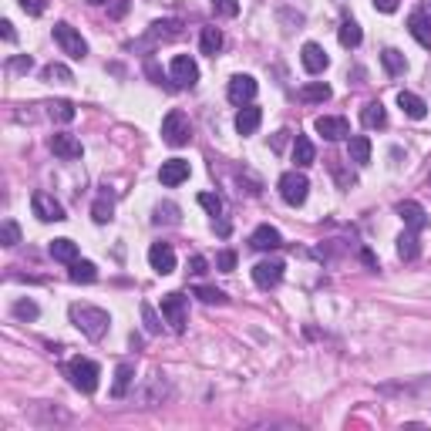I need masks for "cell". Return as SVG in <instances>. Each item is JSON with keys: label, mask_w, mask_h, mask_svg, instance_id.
<instances>
[{"label": "cell", "mask_w": 431, "mask_h": 431, "mask_svg": "<svg viewBox=\"0 0 431 431\" xmlns=\"http://www.w3.org/2000/svg\"><path fill=\"white\" fill-rule=\"evenodd\" d=\"M68 314H71V323H75L85 337H92V340H101L105 334H108V327H112L108 310L92 307V303H71V310H68Z\"/></svg>", "instance_id": "1"}, {"label": "cell", "mask_w": 431, "mask_h": 431, "mask_svg": "<svg viewBox=\"0 0 431 431\" xmlns=\"http://www.w3.org/2000/svg\"><path fill=\"white\" fill-rule=\"evenodd\" d=\"M64 374H68V381H71L81 394H92V391H98L101 367H98L94 360H88V357H71L68 367H64Z\"/></svg>", "instance_id": "2"}, {"label": "cell", "mask_w": 431, "mask_h": 431, "mask_svg": "<svg viewBox=\"0 0 431 431\" xmlns=\"http://www.w3.org/2000/svg\"><path fill=\"white\" fill-rule=\"evenodd\" d=\"M162 138H166V145H172V149H182V145H189V138H192L189 115L179 112V108H172V112L162 118Z\"/></svg>", "instance_id": "3"}, {"label": "cell", "mask_w": 431, "mask_h": 431, "mask_svg": "<svg viewBox=\"0 0 431 431\" xmlns=\"http://www.w3.org/2000/svg\"><path fill=\"white\" fill-rule=\"evenodd\" d=\"M277 189H280V196H283L286 206H303V203H307V192H310V182H307L303 172L293 169V172H283Z\"/></svg>", "instance_id": "4"}, {"label": "cell", "mask_w": 431, "mask_h": 431, "mask_svg": "<svg viewBox=\"0 0 431 431\" xmlns=\"http://www.w3.org/2000/svg\"><path fill=\"white\" fill-rule=\"evenodd\" d=\"M54 41L68 57H75V61H85V57H88V41L81 38L71 24H64V20L54 24Z\"/></svg>", "instance_id": "5"}, {"label": "cell", "mask_w": 431, "mask_h": 431, "mask_svg": "<svg viewBox=\"0 0 431 431\" xmlns=\"http://www.w3.org/2000/svg\"><path fill=\"white\" fill-rule=\"evenodd\" d=\"M162 317L169 323L175 334L186 330V320H189V307H186V297L182 293H166L162 297Z\"/></svg>", "instance_id": "6"}, {"label": "cell", "mask_w": 431, "mask_h": 431, "mask_svg": "<svg viewBox=\"0 0 431 431\" xmlns=\"http://www.w3.org/2000/svg\"><path fill=\"white\" fill-rule=\"evenodd\" d=\"M169 75H172V81H175V88H192V85L199 81V64L189 54H175L169 64Z\"/></svg>", "instance_id": "7"}, {"label": "cell", "mask_w": 431, "mask_h": 431, "mask_svg": "<svg viewBox=\"0 0 431 431\" xmlns=\"http://www.w3.org/2000/svg\"><path fill=\"white\" fill-rule=\"evenodd\" d=\"M31 209H34V216H38L41 223H61V219H68L64 206L57 203L54 196H48V192H34L31 196Z\"/></svg>", "instance_id": "8"}, {"label": "cell", "mask_w": 431, "mask_h": 431, "mask_svg": "<svg viewBox=\"0 0 431 431\" xmlns=\"http://www.w3.org/2000/svg\"><path fill=\"white\" fill-rule=\"evenodd\" d=\"M283 260H260L253 266V283L260 286V290H273V286H280L283 280Z\"/></svg>", "instance_id": "9"}, {"label": "cell", "mask_w": 431, "mask_h": 431, "mask_svg": "<svg viewBox=\"0 0 431 431\" xmlns=\"http://www.w3.org/2000/svg\"><path fill=\"white\" fill-rule=\"evenodd\" d=\"M256 92H260L256 78H249V75H236V78H229L226 98H229L233 105H249V101L256 98Z\"/></svg>", "instance_id": "10"}, {"label": "cell", "mask_w": 431, "mask_h": 431, "mask_svg": "<svg viewBox=\"0 0 431 431\" xmlns=\"http://www.w3.org/2000/svg\"><path fill=\"white\" fill-rule=\"evenodd\" d=\"M314 129H317V135H323L327 142L351 138V125H347V118H337V115H320L317 122H314Z\"/></svg>", "instance_id": "11"}, {"label": "cell", "mask_w": 431, "mask_h": 431, "mask_svg": "<svg viewBox=\"0 0 431 431\" xmlns=\"http://www.w3.org/2000/svg\"><path fill=\"white\" fill-rule=\"evenodd\" d=\"M149 263L159 277H169V273H175V249H172L169 243H152L149 246Z\"/></svg>", "instance_id": "12"}, {"label": "cell", "mask_w": 431, "mask_h": 431, "mask_svg": "<svg viewBox=\"0 0 431 431\" xmlns=\"http://www.w3.org/2000/svg\"><path fill=\"white\" fill-rule=\"evenodd\" d=\"M51 152H54L57 159H64V162H75V159H81V142H78L75 135H64V131H57V135H51Z\"/></svg>", "instance_id": "13"}, {"label": "cell", "mask_w": 431, "mask_h": 431, "mask_svg": "<svg viewBox=\"0 0 431 431\" xmlns=\"http://www.w3.org/2000/svg\"><path fill=\"white\" fill-rule=\"evenodd\" d=\"M397 216L404 219V226L408 229H414V233H421V229H428V212H425V206L421 203H397Z\"/></svg>", "instance_id": "14"}, {"label": "cell", "mask_w": 431, "mask_h": 431, "mask_svg": "<svg viewBox=\"0 0 431 431\" xmlns=\"http://www.w3.org/2000/svg\"><path fill=\"white\" fill-rule=\"evenodd\" d=\"M189 179V162L186 159H169V162H162V169H159V182L162 186H182Z\"/></svg>", "instance_id": "15"}, {"label": "cell", "mask_w": 431, "mask_h": 431, "mask_svg": "<svg viewBox=\"0 0 431 431\" xmlns=\"http://www.w3.org/2000/svg\"><path fill=\"white\" fill-rule=\"evenodd\" d=\"M249 246H253V249H260V253L280 249V246H283L280 229H273V226H256V229H253V236H249Z\"/></svg>", "instance_id": "16"}, {"label": "cell", "mask_w": 431, "mask_h": 431, "mask_svg": "<svg viewBox=\"0 0 431 431\" xmlns=\"http://www.w3.org/2000/svg\"><path fill=\"white\" fill-rule=\"evenodd\" d=\"M300 61H303V68H307L310 75H320V71H323V68L330 64V57H327V51H323L320 44H314V41H307V44H303Z\"/></svg>", "instance_id": "17"}, {"label": "cell", "mask_w": 431, "mask_h": 431, "mask_svg": "<svg viewBox=\"0 0 431 431\" xmlns=\"http://www.w3.org/2000/svg\"><path fill=\"white\" fill-rule=\"evenodd\" d=\"M408 31H411V38L421 48H431V17L425 10H414L411 17H408Z\"/></svg>", "instance_id": "18"}, {"label": "cell", "mask_w": 431, "mask_h": 431, "mask_svg": "<svg viewBox=\"0 0 431 431\" xmlns=\"http://www.w3.org/2000/svg\"><path fill=\"white\" fill-rule=\"evenodd\" d=\"M397 108L408 115V118H414V122H421V118L428 115L425 98H418V94H411V92H401V94H397Z\"/></svg>", "instance_id": "19"}, {"label": "cell", "mask_w": 431, "mask_h": 431, "mask_svg": "<svg viewBox=\"0 0 431 431\" xmlns=\"http://www.w3.org/2000/svg\"><path fill=\"white\" fill-rule=\"evenodd\" d=\"M260 122H263L260 108H256V105H243L240 115H236V131H240V135H253V131L260 129Z\"/></svg>", "instance_id": "20"}, {"label": "cell", "mask_w": 431, "mask_h": 431, "mask_svg": "<svg viewBox=\"0 0 431 431\" xmlns=\"http://www.w3.org/2000/svg\"><path fill=\"white\" fill-rule=\"evenodd\" d=\"M347 159L357 162V166H367V162H371V138H367V135H354V138L347 142Z\"/></svg>", "instance_id": "21"}, {"label": "cell", "mask_w": 431, "mask_h": 431, "mask_svg": "<svg viewBox=\"0 0 431 431\" xmlns=\"http://www.w3.org/2000/svg\"><path fill=\"white\" fill-rule=\"evenodd\" d=\"M314 159H317V149H314V142L307 138V135H297L293 138V162L307 169V166H314Z\"/></svg>", "instance_id": "22"}, {"label": "cell", "mask_w": 431, "mask_h": 431, "mask_svg": "<svg viewBox=\"0 0 431 431\" xmlns=\"http://www.w3.org/2000/svg\"><path fill=\"white\" fill-rule=\"evenodd\" d=\"M381 64H384V71L391 78H397V75H404L408 71V57L401 54L397 48H384V54H381Z\"/></svg>", "instance_id": "23"}, {"label": "cell", "mask_w": 431, "mask_h": 431, "mask_svg": "<svg viewBox=\"0 0 431 431\" xmlns=\"http://www.w3.org/2000/svg\"><path fill=\"white\" fill-rule=\"evenodd\" d=\"M360 122H364V129H384V125H388V112H384V105H381V101H371V105H364V112H360Z\"/></svg>", "instance_id": "24"}, {"label": "cell", "mask_w": 431, "mask_h": 431, "mask_svg": "<svg viewBox=\"0 0 431 431\" xmlns=\"http://www.w3.org/2000/svg\"><path fill=\"white\" fill-rule=\"evenodd\" d=\"M131 381H135V367L131 364H118V371H115V384H112V397H125L131 388Z\"/></svg>", "instance_id": "25"}, {"label": "cell", "mask_w": 431, "mask_h": 431, "mask_svg": "<svg viewBox=\"0 0 431 431\" xmlns=\"http://www.w3.org/2000/svg\"><path fill=\"white\" fill-rule=\"evenodd\" d=\"M199 48H203V54H219L223 51V31L219 27H203V38H199Z\"/></svg>", "instance_id": "26"}, {"label": "cell", "mask_w": 431, "mask_h": 431, "mask_svg": "<svg viewBox=\"0 0 431 431\" xmlns=\"http://www.w3.org/2000/svg\"><path fill=\"white\" fill-rule=\"evenodd\" d=\"M397 256L401 260H418V233L414 229H404L401 236H397Z\"/></svg>", "instance_id": "27"}, {"label": "cell", "mask_w": 431, "mask_h": 431, "mask_svg": "<svg viewBox=\"0 0 431 431\" xmlns=\"http://www.w3.org/2000/svg\"><path fill=\"white\" fill-rule=\"evenodd\" d=\"M41 78H44L48 85H71V81H75L71 68H64V64H57V61H51V64L41 71Z\"/></svg>", "instance_id": "28"}, {"label": "cell", "mask_w": 431, "mask_h": 431, "mask_svg": "<svg viewBox=\"0 0 431 431\" xmlns=\"http://www.w3.org/2000/svg\"><path fill=\"white\" fill-rule=\"evenodd\" d=\"M71 283H94L98 280V266L94 263H88V260H75L71 263Z\"/></svg>", "instance_id": "29"}, {"label": "cell", "mask_w": 431, "mask_h": 431, "mask_svg": "<svg viewBox=\"0 0 431 431\" xmlns=\"http://www.w3.org/2000/svg\"><path fill=\"white\" fill-rule=\"evenodd\" d=\"M51 256H54L57 263H68V266H71V263L78 260V243L75 240H54V243H51Z\"/></svg>", "instance_id": "30"}, {"label": "cell", "mask_w": 431, "mask_h": 431, "mask_svg": "<svg viewBox=\"0 0 431 431\" xmlns=\"http://www.w3.org/2000/svg\"><path fill=\"white\" fill-rule=\"evenodd\" d=\"M182 34V24L179 20H155L152 24V38L155 41H172V38H179Z\"/></svg>", "instance_id": "31"}, {"label": "cell", "mask_w": 431, "mask_h": 431, "mask_svg": "<svg viewBox=\"0 0 431 431\" xmlns=\"http://www.w3.org/2000/svg\"><path fill=\"white\" fill-rule=\"evenodd\" d=\"M337 38H340V44H344V48H357V44L364 41V34H360V24H357V20H344V24H340V31H337Z\"/></svg>", "instance_id": "32"}, {"label": "cell", "mask_w": 431, "mask_h": 431, "mask_svg": "<svg viewBox=\"0 0 431 431\" xmlns=\"http://www.w3.org/2000/svg\"><path fill=\"white\" fill-rule=\"evenodd\" d=\"M330 85H323V81H310V85H303L300 88V98L303 101H327L330 98Z\"/></svg>", "instance_id": "33"}, {"label": "cell", "mask_w": 431, "mask_h": 431, "mask_svg": "<svg viewBox=\"0 0 431 431\" xmlns=\"http://www.w3.org/2000/svg\"><path fill=\"white\" fill-rule=\"evenodd\" d=\"M48 115L68 125V122H75L78 112H75V105H71V101H51V105H48Z\"/></svg>", "instance_id": "34"}, {"label": "cell", "mask_w": 431, "mask_h": 431, "mask_svg": "<svg viewBox=\"0 0 431 431\" xmlns=\"http://www.w3.org/2000/svg\"><path fill=\"white\" fill-rule=\"evenodd\" d=\"M92 219L94 223H112L115 219V206H112V199H98V203H94L92 206Z\"/></svg>", "instance_id": "35"}, {"label": "cell", "mask_w": 431, "mask_h": 431, "mask_svg": "<svg viewBox=\"0 0 431 431\" xmlns=\"http://www.w3.org/2000/svg\"><path fill=\"white\" fill-rule=\"evenodd\" d=\"M152 223L162 226V223H179V206H172V203H166V206H155V216H152Z\"/></svg>", "instance_id": "36"}, {"label": "cell", "mask_w": 431, "mask_h": 431, "mask_svg": "<svg viewBox=\"0 0 431 431\" xmlns=\"http://www.w3.org/2000/svg\"><path fill=\"white\" fill-rule=\"evenodd\" d=\"M0 243L3 246H17L20 243V226L14 223V219H3V226H0Z\"/></svg>", "instance_id": "37"}, {"label": "cell", "mask_w": 431, "mask_h": 431, "mask_svg": "<svg viewBox=\"0 0 431 431\" xmlns=\"http://www.w3.org/2000/svg\"><path fill=\"white\" fill-rule=\"evenodd\" d=\"M199 206L206 209L209 216H223V199L216 192H199Z\"/></svg>", "instance_id": "38"}, {"label": "cell", "mask_w": 431, "mask_h": 431, "mask_svg": "<svg viewBox=\"0 0 431 431\" xmlns=\"http://www.w3.org/2000/svg\"><path fill=\"white\" fill-rule=\"evenodd\" d=\"M38 303L34 300H17L14 303V317H20V320H38Z\"/></svg>", "instance_id": "39"}, {"label": "cell", "mask_w": 431, "mask_h": 431, "mask_svg": "<svg viewBox=\"0 0 431 431\" xmlns=\"http://www.w3.org/2000/svg\"><path fill=\"white\" fill-rule=\"evenodd\" d=\"M196 297L203 303H226V293L216 286H196Z\"/></svg>", "instance_id": "40"}, {"label": "cell", "mask_w": 431, "mask_h": 431, "mask_svg": "<svg viewBox=\"0 0 431 431\" xmlns=\"http://www.w3.org/2000/svg\"><path fill=\"white\" fill-rule=\"evenodd\" d=\"M212 10H216L219 17H236V14H240V3H236V0H212Z\"/></svg>", "instance_id": "41"}, {"label": "cell", "mask_w": 431, "mask_h": 431, "mask_svg": "<svg viewBox=\"0 0 431 431\" xmlns=\"http://www.w3.org/2000/svg\"><path fill=\"white\" fill-rule=\"evenodd\" d=\"M216 270H223V273H233V270H236V253H233V249H223V253L216 256Z\"/></svg>", "instance_id": "42"}, {"label": "cell", "mask_w": 431, "mask_h": 431, "mask_svg": "<svg viewBox=\"0 0 431 431\" xmlns=\"http://www.w3.org/2000/svg\"><path fill=\"white\" fill-rule=\"evenodd\" d=\"M17 3H20V10H24V14H31V17H41V14L48 10V3H44V0H17Z\"/></svg>", "instance_id": "43"}, {"label": "cell", "mask_w": 431, "mask_h": 431, "mask_svg": "<svg viewBox=\"0 0 431 431\" xmlns=\"http://www.w3.org/2000/svg\"><path fill=\"white\" fill-rule=\"evenodd\" d=\"M142 317H145V330H149V334H159V330H162V323H159V317H155V310H152L149 303H142Z\"/></svg>", "instance_id": "44"}, {"label": "cell", "mask_w": 431, "mask_h": 431, "mask_svg": "<svg viewBox=\"0 0 431 431\" xmlns=\"http://www.w3.org/2000/svg\"><path fill=\"white\" fill-rule=\"evenodd\" d=\"M206 270H209L206 256H192V260H189V273H192V277H203Z\"/></svg>", "instance_id": "45"}, {"label": "cell", "mask_w": 431, "mask_h": 431, "mask_svg": "<svg viewBox=\"0 0 431 431\" xmlns=\"http://www.w3.org/2000/svg\"><path fill=\"white\" fill-rule=\"evenodd\" d=\"M34 68V61L27 54H20V57H10V71H31Z\"/></svg>", "instance_id": "46"}, {"label": "cell", "mask_w": 431, "mask_h": 431, "mask_svg": "<svg viewBox=\"0 0 431 431\" xmlns=\"http://www.w3.org/2000/svg\"><path fill=\"white\" fill-rule=\"evenodd\" d=\"M374 7L381 14H394L397 10V0H374Z\"/></svg>", "instance_id": "47"}, {"label": "cell", "mask_w": 431, "mask_h": 431, "mask_svg": "<svg viewBox=\"0 0 431 431\" xmlns=\"http://www.w3.org/2000/svg\"><path fill=\"white\" fill-rule=\"evenodd\" d=\"M0 34H3V41H14L17 34H14V24L10 20H0Z\"/></svg>", "instance_id": "48"}, {"label": "cell", "mask_w": 431, "mask_h": 431, "mask_svg": "<svg viewBox=\"0 0 431 431\" xmlns=\"http://www.w3.org/2000/svg\"><path fill=\"white\" fill-rule=\"evenodd\" d=\"M212 229H216L219 236H229V223H226V219H219V216L212 219Z\"/></svg>", "instance_id": "49"}, {"label": "cell", "mask_w": 431, "mask_h": 431, "mask_svg": "<svg viewBox=\"0 0 431 431\" xmlns=\"http://www.w3.org/2000/svg\"><path fill=\"white\" fill-rule=\"evenodd\" d=\"M360 260L367 263V266H374V270H377V260H374V253H371V249H364V253H360Z\"/></svg>", "instance_id": "50"}, {"label": "cell", "mask_w": 431, "mask_h": 431, "mask_svg": "<svg viewBox=\"0 0 431 431\" xmlns=\"http://www.w3.org/2000/svg\"><path fill=\"white\" fill-rule=\"evenodd\" d=\"M425 7H428V14H431V0H425Z\"/></svg>", "instance_id": "51"}, {"label": "cell", "mask_w": 431, "mask_h": 431, "mask_svg": "<svg viewBox=\"0 0 431 431\" xmlns=\"http://www.w3.org/2000/svg\"><path fill=\"white\" fill-rule=\"evenodd\" d=\"M92 3H105V0H92Z\"/></svg>", "instance_id": "52"}]
</instances>
